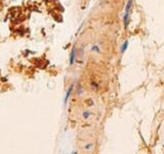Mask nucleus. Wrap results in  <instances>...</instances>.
<instances>
[{"instance_id":"f257e3e1","label":"nucleus","mask_w":164,"mask_h":154,"mask_svg":"<svg viewBox=\"0 0 164 154\" xmlns=\"http://www.w3.org/2000/svg\"><path fill=\"white\" fill-rule=\"evenodd\" d=\"M131 4H132V1H131V0H129V1H128V3H127V7H126L125 16H124V24H125V27H127V25H128V16H129V13H130Z\"/></svg>"},{"instance_id":"f03ea898","label":"nucleus","mask_w":164,"mask_h":154,"mask_svg":"<svg viewBox=\"0 0 164 154\" xmlns=\"http://www.w3.org/2000/svg\"><path fill=\"white\" fill-rule=\"evenodd\" d=\"M75 52H76L75 48H73L72 52H71V58H70V64H71V65H73V63H74V60H75Z\"/></svg>"},{"instance_id":"7ed1b4c3","label":"nucleus","mask_w":164,"mask_h":154,"mask_svg":"<svg viewBox=\"0 0 164 154\" xmlns=\"http://www.w3.org/2000/svg\"><path fill=\"white\" fill-rule=\"evenodd\" d=\"M127 46H128V41H125V42L123 43V45L121 46V52H124L127 48Z\"/></svg>"},{"instance_id":"20e7f679","label":"nucleus","mask_w":164,"mask_h":154,"mask_svg":"<svg viewBox=\"0 0 164 154\" xmlns=\"http://www.w3.org/2000/svg\"><path fill=\"white\" fill-rule=\"evenodd\" d=\"M72 88H69V91H68L67 92V97H66V100H65V102H67V101H68V99H69V97H70V94H71V92H72Z\"/></svg>"},{"instance_id":"39448f33","label":"nucleus","mask_w":164,"mask_h":154,"mask_svg":"<svg viewBox=\"0 0 164 154\" xmlns=\"http://www.w3.org/2000/svg\"><path fill=\"white\" fill-rule=\"evenodd\" d=\"M83 116L85 117V118H87V117L89 116V112H84V114H83Z\"/></svg>"}]
</instances>
